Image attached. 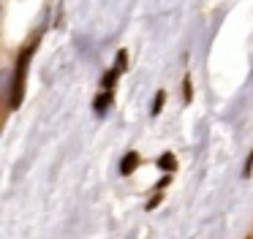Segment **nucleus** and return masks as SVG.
<instances>
[{
    "label": "nucleus",
    "mask_w": 253,
    "mask_h": 239,
    "mask_svg": "<svg viewBox=\"0 0 253 239\" xmlns=\"http://www.w3.org/2000/svg\"><path fill=\"white\" fill-rule=\"evenodd\" d=\"M36 43H30L22 54H19V63H17V71H14V81H11V109L19 106L22 101V90H25V74H28V63H30V54H33Z\"/></svg>",
    "instance_id": "f257e3e1"
},
{
    "label": "nucleus",
    "mask_w": 253,
    "mask_h": 239,
    "mask_svg": "<svg viewBox=\"0 0 253 239\" xmlns=\"http://www.w3.org/2000/svg\"><path fill=\"white\" fill-rule=\"evenodd\" d=\"M164 92H158V95H155V103H153V114H158L161 112V106H164Z\"/></svg>",
    "instance_id": "39448f33"
},
{
    "label": "nucleus",
    "mask_w": 253,
    "mask_h": 239,
    "mask_svg": "<svg viewBox=\"0 0 253 239\" xmlns=\"http://www.w3.org/2000/svg\"><path fill=\"white\" fill-rule=\"evenodd\" d=\"M158 166L164 168V171H171V168L177 166V163H174V155H164V158L158 160Z\"/></svg>",
    "instance_id": "20e7f679"
},
{
    "label": "nucleus",
    "mask_w": 253,
    "mask_h": 239,
    "mask_svg": "<svg viewBox=\"0 0 253 239\" xmlns=\"http://www.w3.org/2000/svg\"><path fill=\"white\" fill-rule=\"evenodd\" d=\"M109 103H112V92H104V95H101L98 101H95V112H98V114H104Z\"/></svg>",
    "instance_id": "7ed1b4c3"
},
{
    "label": "nucleus",
    "mask_w": 253,
    "mask_h": 239,
    "mask_svg": "<svg viewBox=\"0 0 253 239\" xmlns=\"http://www.w3.org/2000/svg\"><path fill=\"white\" fill-rule=\"evenodd\" d=\"M136 166H139V155H136V152H128V155L123 158V163H120V171L123 174H131Z\"/></svg>",
    "instance_id": "f03ea898"
}]
</instances>
